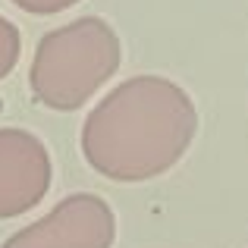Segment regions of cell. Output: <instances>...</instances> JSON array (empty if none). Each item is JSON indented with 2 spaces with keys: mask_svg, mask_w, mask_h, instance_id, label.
Returning a JSON list of instances; mask_svg holds the SVG:
<instances>
[{
  "mask_svg": "<svg viewBox=\"0 0 248 248\" xmlns=\"http://www.w3.org/2000/svg\"><path fill=\"white\" fill-rule=\"evenodd\" d=\"M113 207L94 192H73L41 220L16 230L0 248H113Z\"/></svg>",
  "mask_w": 248,
  "mask_h": 248,
  "instance_id": "obj_3",
  "label": "cell"
},
{
  "mask_svg": "<svg viewBox=\"0 0 248 248\" xmlns=\"http://www.w3.org/2000/svg\"><path fill=\"white\" fill-rule=\"evenodd\" d=\"M0 113H3V97H0Z\"/></svg>",
  "mask_w": 248,
  "mask_h": 248,
  "instance_id": "obj_7",
  "label": "cell"
},
{
  "mask_svg": "<svg viewBox=\"0 0 248 248\" xmlns=\"http://www.w3.org/2000/svg\"><path fill=\"white\" fill-rule=\"evenodd\" d=\"M10 3L31 13V16H57V13L69 10V6L82 3V0H10Z\"/></svg>",
  "mask_w": 248,
  "mask_h": 248,
  "instance_id": "obj_6",
  "label": "cell"
},
{
  "mask_svg": "<svg viewBox=\"0 0 248 248\" xmlns=\"http://www.w3.org/2000/svg\"><path fill=\"white\" fill-rule=\"evenodd\" d=\"M123 63V41L101 16H79L38 41L29 88L41 107L79 110L104 88Z\"/></svg>",
  "mask_w": 248,
  "mask_h": 248,
  "instance_id": "obj_2",
  "label": "cell"
},
{
  "mask_svg": "<svg viewBox=\"0 0 248 248\" xmlns=\"http://www.w3.org/2000/svg\"><path fill=\"white\" fill-rule=\"evenodd\" d=\"M54 182L50 151L35 132L19 126L0 129V220L38 207Z\"/></svg>",
  "mask_w": 248,
  "mask_h": 248,
  "instance_id": "obj_4",
  "label": "cell"
},
{
  "mask_svg": "<svg viewBox=\"0 0 248 248\" xmlns=\"http://www.w3.org/2000/svg\"><path fill=\"white\" fill-rule=\"evenodd\" d=\"M19 54H22V35H19V25H13L10 19L0 13V79L16 69Z\"/></svg>",
  "mask_w": 248,
  "mask_h": 248,
  "instance_id": "obj_5",
  "label": "cell"
},
{
  "mask_svg": "<svg viewBox=\"0 0 248 248\" xmlns=\"http://www.w3.org/2000/svg\"><path fill=\"white\" fill-rule=\"evenodd\" d=\"M198 132V110L182 85L132 76L110 88L82 123L85 164L110 182H148L170 173Z\"/></svg>",
  "mask_w": 248,
  "mask_h": 248,
  "instance_id": "obj_1",
  "label": "cell"
}]
</instances>
